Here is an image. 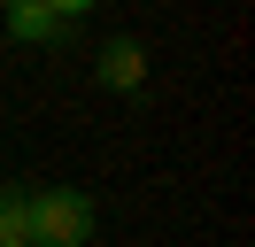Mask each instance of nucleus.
I'll list each match as a JSON object with an SVG mask.
<instances>
[{
  "instance_id": "obj_1",
  "label": "nucleus",
  "mask_w": 255,
  "mask_h": 247,
  "mask_svg": "<svg viewBox=\"0 0 255 247\" xmlns=\"http://www.w3.org/2000/svg\"><path fill=\"white\" fill-rule=\"evenodd\" d=\"M93 240V201L70 185H39L31 193V247H85Z\"/></svg>"
},
{
  "instance_id": "obj_2",
  "label": "nucleus",
  "mask_w": 255,
  "mask_h": 247,
  "mask_svg": "<svg viewBox=\"0 0 255 247\" xmlns=\"http://www.w3.org/2000/svg\"><path fill=\"white\" fill-rule=\"evenodd\" d=\"M93 77H101L109 93H139V85H147V46H139V39H109V46L93 54Z\"/></svg>"
},
{
  "instance_id": "obj_3",
  "label": "nucleus",
  "mask_w": 255,
  "mask_h": 247,
  "mask_svg": "<svg viewBox=\"0 0 255 247\" xmlns=\"http://www.w3.org/2000/svg\"><path fill=\"white\" fill-rule=\"evenodd\" d=\"M0 23H8V39H16V46H54V39H62V15H54V8H39V0L0 8Z\"/></svg>"
},
{
  "instance_id": "obj_4",
  "label": "nucleus",
  "mask_w": 255,
  "mask_h": 247,
  "mask_svg": "<svg viewBox=\"0 0 255 247\" xmlns=\"http://www.w3.org/2000/svg\"><path fill=\"white\" fill-rule=\"evenodd\" d=\"M0 247H31V193L16 178L0 185Z\"/></svg>"
},
{
  "instance_id": "obj_5",
  "label": "nucleus",
  "mask_w": 255,
  "mask_h": 247,
  "mask_svg": "<svg viewBox=\"0 0 255 247\" xmlns=\"http://www.w3.org/2000/svg\"><path fill=\"white\" fill-rule=\"evenodd\" d=\"M39 8H54V15H62V23H70V15H85V8H101V0H39Z\"/></svg>"
},
{
  "instance_id": "obj_6",
  "label": "nucleus",
  "mask_w": 255,
  "mask_h": 247,
  "mask_svg": "<svg viewBox=\"0 0 255 247\" xmlns=\"http://www.w3.org/2000/svg\"><path fill=\"white\" fill-rule=\"evenodd\" d=\"M0 8H16V0H0Z\"/></svg>"
}]
</instances>
